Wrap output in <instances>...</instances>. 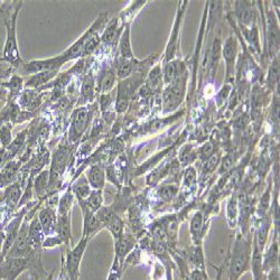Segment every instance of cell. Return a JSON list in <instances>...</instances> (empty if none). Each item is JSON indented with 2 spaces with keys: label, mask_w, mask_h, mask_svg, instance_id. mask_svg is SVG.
Instances as JSON below:
<instances>
[{
  "label": "cell",
  "mask_w": 280,
  "mask_h": 280,
  "mask_svg": "<svg viewBox=\"0 0 280 280\" xmlns=\"http://www.w3.org/2000/svg\"><path fill=\"white\" fill-rule=\"evenodd\" d=\"M89 110L85 108L77 109V110L73 114L72 118V125H71V139L76 140L80 138L83 132L87 129L89 125Z\"/></svg>",
  "instance_id": "obj_10"
},
{
  "label": "cell",
  "mask_w": 280,
  "mask_h": 280,
  "mask_svg": "<svg viewBox=\"0 0 280 280\" xmlns=\"http://www.w3.org/2000/svg\"><path fill=\"white\" fill-rule=\"evenodd\" d=\"M81 95L84 102H88L89 100H92L93 95H94V78L93 76L88 74L84 77L83 84H82V89H81Z\"/></svg>",
  "instance_id": "obj_26"
},
{
  "label": "cell",
  "mask_w": 280,
  "mask_h": 280,
  "mask_svg": "<svg viewBox=\"0 0 280 280\" xmlns=\"http://www.w3.org/2000/svg\"><path fill=\"white\" fill-rule=\"evenodd\" d=\"M28 230L29 225L27 223H24L19 229V232H18L13 247L10 248V250L7 253L8 258H23V255L29 251L32 246H30L29 242Z\"/></svg>",
  "instance_id": "obj_9"
},
{
  "label": "cell",
  "mask_w": 280,
  "mask_h": 280,
  "mask_svg": "<svg viewBox=\"0 0 280 280\" xmlns=\"http://www.w3.org/2000/svg\"><path fill=\"white\" fill-rule=\"evenodd\" d=\"M27 267L28 260L26 258H7L0 265V279L16 280L24 270L27 269Z\"/></svg>",
  "instance_id": "obj_6"
},
{
  "label": "cell",
  "mask_w": 280,
  "mask_h": 280,
  "mask_svg": "<svg viewBox=\"0 0 280 280\" xmlns=\"http://www.w3.org/2000/svg\"><path fill=\"white\" fill-rule=\"evenodd\" d=\"M13 138H11V126L10 125H4L0 128V143H2L3 147L6 148L10 146Z\"/></svg>",
  "instance_id": "obj_35"
},
{
  "label": "cell",
  "mask_w": 280,
  "mask_h": 280,
  "mask_svg": "<svg viewBox=\"0 0 280 280\" xmlns=\"http://www.w3.org/2000/svg\"><path fill=\"white\" fill-rule=\"evenodd\" d=\"M57 71H58V69L51 70V71H47V72H43V73H38V74H35L34 76L30 77L29 80L27 81L26 87H28V88H37V87H39V85L50 81L53 76H55Z\"/></svg>",
  "instance_id": "obj_24"
},
{
  "label": "cell",
  "mask_w": 280,
  "mask_h": 280,
  "mask_svg": "<svg viewBox=\"0 0 280 280\" xmlns=\"http://www.w3.org/2000/svg\"><path fill=\"white\" fill-rule=\"evenodd\" d=\"M133 245H135V239L132 236L123 234L120 238L115 239V253L119 258L124 259L131 250Z\"/></svg>",
  "instance_id": "obj_15"
},
{
  "label": "cell",
  "mask_w": 280,
  "mask_h": 280,
  "mask_svg": "<svg viewBox=\"0 0 280 280\" xmlns=\"http://www.w3.org/2000/svg\"><path fill=\"white\" fill-rule=\"evenodd\" d=\"M88 241L89 239L83 236L82 240L78 242V245L68 254L66 268H68V271L70 273V277L72 280H77L78 270H80V264L83 257V253L85 251V248H87Z\"/></svg>",
  "instance_id": "obj_8"
},
{
  "label": "cell",
  "mask_w": 280,
  "mask_h": 280,
  "mask_svg": "<svg viewBox=\"0 0 280 280\" xmlns=\"http://www.w3.org/2000/svg\"><path fill=\"white\" fill-rule=\"evenodd\" d=\"M278 259H279V254H278V247L277 243L273 242L271 247L268 250L267 254L265 255V259L263 260V269L266 272H269L272 270L273 268L278 267Z\"/></svg>",
  "instance_id": "obj_18"
},
{
  "label": "cell",
  "mask_w": 280,
  "mask_h": 280,
  "mask_svg": "<svg viewBox=\"0 0 280 280\" xmlns=\"http://www.w3.org/2000/svg\"><path fill=\"white\" fill-rule=\"evenodd\" d=\"M22 85H23L22 77H19V76H13V77H11V80L9 81V84H8L10 95L11 96L18 95V93H19V91L22 89Z\"/></svg>",
  "instance_id": "obj_37"
},
{
  "label": "cell",
  "mask_w": 280,
  "mask_h": 280,
  "mask_svg": "<svg viewBox=\"0 0 280 280\" xmlns=\"http://www.w3.org/2000/svg\"><path fill=\"white\" fill-rule=\"evenodd\" d=\"M115 73L112 70H108L103 73L100 78V90L102 92H109L114 85Z\"/></svg>",
  "instance_id": "obj_31"
},
{
  "label": "cell",
  "mask_w": 280,
  "mask_h": 280,
  "mask_svg": "<svg viewBox=\"0 0 280 280\" xmlns=\"http://www.w3.org/2000/svg\"><path fill=\"white\" fill-rule=\"evenodd\" d=\"M251 248L249 242L238 236L230 261V280H239L250 265Z\"/></svg>",
  "instance_id": "obj_1"
},
{
  "label": "cell",
  "mask_w": 280,
  "mask_h": 280,
  "mask_svg": "<svg viewBox=\"0 0 280 280\" xmlns=\"http://www.w3.org/2000/svg\"><path fill=\"white\" fill-rule=\"evenodd\" d=\"M117 28H118V19H113L110 24H109L105 32H103L101 39L106 43H111L115 38V35H117Z\"/></svg>",
  "instance_id": "obj_34"
},
{
  "label": "cell",
  "mask_w": 280,
  "mask_h": 280,
  "mask_svg": "<svg viewBox=\"0 0 280 280\" xmlns=\"http://www.w3.org/2000/svg\"><path fill=\"white\" fill-rule=\"evenodd\" d=\"M178 188L174 186V185H167V186H163L159 188V191H158V194H159V196L164 199V201H170L172 198H174L176 196V194H177Z\"/></svg>",
  "instance_id": "obj_36"
},
{
  "label": "cell",
  "mask_w": 280,
  "mask_h": 280,
  "mask_svg": "<svg viewBox=\"0 0 280 280\" xmlns=\"http://www.w3.org/2000/svg\"><path fill=\"white\" fill-rule=\"evenodd\" d=\"M254 11L248 2H236V16L242 25H249L253 19Z\"/></svg>",
  "instance_id": "obj_16"
},
{
  "label": "cell",
  "mask_w": 280,
  "mask_h": 280,
  "mask_svg": "<svg viewBox=\"0 0 280 280\" xmlns=\"http://www.w3.org/2000/svg\"><path fill=\"white\" fill-rule=\"evenodd\" d=\"M68 156H69V151L66 148L57 149L55 155H54L52 170L54 173H55V176H58L61 173L63 172L65 163H66V161H68Z\"/></svg>",
  "instance_id": "obj_22"
},
{
  "label": "cell",
  "mask_w": 280,
  "mask_h": 280,
  "mask_svg": "<svg viewBox=\"0 0 280 280\" xmlns=\"http://www.w3.org/2000/svg\"><path fill=\"white\" fill-rule=\"evenodd\" d=\"M48 178H50V174H48V172H46V170H45V172H42L37 176V178H36V181H35V192L38 196H42L43 194L45 193V190H46V187L48 185Z\"/></svg>",
  "instance_id": "obj_33"
},
{
  "label": "cell",
  "mask_w": 280,
  "mask_h": 280,
  "mask_svg": "<svg viewBox=\"0 0 280 280\" xmlns=\"http://www.w3.org/2000/svg\"><path fill=\"white\" fill-rule=\"evenodd\" d=\"M218 163V156H212V157H210L209 158V161H208V163H206V167H205V169L206 170H208V172H212V170L213 169H214L215 168V166H216V164Z\"/></svg>",
  "instance_id": "obj_42"
},
{
  "label": "cell",
  "mask_w": 280,
  "mask_h": 280,
  "mask_svg": "<svg viewBox=\"0 0 280 280\" xmlns=\"http://www.w3.org/2000/svg\"><path fill=\"white\" fill-rule=\"evenodd\" d=\"M99 43H100V37H98V36H96V34H94L92 37H91L88 42H87V44H85L84 46V50L82 52V55L83 56H87L89 55V54L92 53L96 46L99 45Z\"/></svg>",
  "instance_id": "obj_38"
},
{
  "label": "cell",
  "mask_w": 280,
  "mask_h": 280,
  "mask_svg": "<svg viewBox=\"0 0 280 280\" xmlns=\"http://www.w3.org/2000/svg\"><path fill=\"white\" fill-rule=\"evenodd\" d=\"M64 63L62 55H59L55 58H47V59H38L32 61L27 64L24 65L23 73L24 74H38V73L47 72L51 70L59 69V66Z\"/></svg>",
  "instance_id": "obj_7"
},
{
  "label": "cell",
  "mask_w": 280,
  "mask_h": 280,
  "mask_svg": "<svg viewBox=\"0 0 280 280\" xmlns=\"http://www.w3.org/2000/svg\"><path fill=\"white\" fill-rule=\"evenodd\" d=\"M0 280H2V279H0Z\"/></svg>",
  "instance_id": "obj_47"
},
{
  "label": "cell",
  "mask_w": 280,
  "mask_h": 280,
  "mask_svg": "<svg viewBox=\"0 0 280 280\" xmlns=\"http://www.w3.org/2000/svg\"><path fill=\"white\" fill-rule=\"evenodd\" d=\"M73 190H74L75 195L78 198V202L80 203L85 202V199L89 197L90 193H91L89 183L87 179H84V178L78 181L74 185V187H73Z\"/></svg>",
  "instance_id": "obj_27"
},
{
  "label": "cell",
  "mask_w": 280,
  "mask_h": 280,
  "mask_svg": "<svg viewBox=\"0 0 280 280\" xmlns=\"http://www.w3.org/2000/svg\"><path fill=\"white\" fill-rule=\"evenodd\" d=\"M236 55V43L233 37H229L224 43V47H223V57L227 62V69L228 72L230 71L231 68H233L234 64V59Z\"/></svg>",
  "instance_id": "obj_17"
},
{
  "label": "cell",
  "mask_w": 280,
  "mask_h": 280,
  "mask_svg": "<svg viewBox=\"0 0 280 280\" xmlns=\"http://www.w3.org/2000/svg\"><path fill=\"white\" fill-rule=\"evenodd\" d=\"M212 151H213V148H212V146L210 144L204 145V147L201 149L199 155H201V157L203 158V159H206V158H210Z\"/></svg>",
  "instance_id": "obj_43"
},
{
  "label": "cell",
  "mask_w": 280,
  "mask_h": 280,
  "mask_svg": "<svg viewBox=\"0 0 280 280\" xmlns=\"http://www.w3.org/2000/svg\"><path fill=\"white\" fill-rule=\"evenodd\" d=\"M38 220L42 225V229L44 231V233L51 232L54 229H56V214L55 211L51 208H47L42 210L39 212Z\"/></svg>",
  "instance_id": "obj_11"
},
{
  "label": "cell",
  "mask_w": 280,
  "mask_h": 280,
  "mask_svg": "<svg viewBox=\"0 0 280 280\" xmlns=\"http://www.w3.org/2000/svg\"><path fill=\"white\" fill-rule=\"evenodd\" d=\"M103 202V196H102V191L101 190H95L90 193L89 197L85 199V202L80 203L81 208H87L91 212L96 213Z\"/></svg>",
  "instance_id": "obj_19"
},
{
  "label": "cell",
  "mask_w": 280,
  "mask_h": 280,
  "mask_svg": "<svg viewBox=\"0 0 280 280\" xmlns=\"http://www.w3.org/2000/svg\"><path fill=\"white\" fill-rule=\"evenodd\" d=\"M202 224H203V216L202 213L197 212L195 215L193 216L192 221H191V234L193 240L197 243L201 236V230H202Z\"/></svg>",
  "instance_id": "obj_30"
},
{
  "label": "cell",
  "mask_w": 280,
  "mask_h": 280,
  "mask_svg": "<svg viewBox=\"0 0 280 280\" xmlns=\"http://www.w3.org/2000/svg\"><path fill=\"white\" fill-rule=\"evenodd\" d=\"M132 70H133L132 59H126L120 57L117 65V74L115 75L121 78V80H124V78H127L131 74Z\"/></svg>",
  "instance_id": "obj_29"
},
{
  "label": "cell",
  "mask_w": 280,
  "mask_h": 280,
  "mask_svg": "<svg viewBox=\"0 0 280 280\" xmlns=\"http://www.w3.org/2000/svg\"><path fill=\"white\" fill-rule=\"evenodd\" d=\"M120 55L121 58H126V59H132L133 58V54H132V48L130 44V30L129 26H127L125 29V32L123 33V36H121L120 39Z\"/></svg>",
  "instance_id": "obj_21"
},
{
  "label": "cell",
  "mask_w": 280,
  "mask_h": 280,
  "mask_svg": "<svg viewBox=\"0 0 280 280\" xmlns=\"http://www.w3.org/2000/svg\"><path fill=\"white\" fill-rule=\"evenodd\" d=\"M19 8H17L14 14L11 15L9 19H6V28H7V37L4 47V59L10 62L11 64H16L21 62L19 51L17 45V35H16V19Z\"/></svg>",
  "instance_id": "obj_2"
},
{
  "label": "cell",
  "mask_w": 280,
  "mask_h": 280,
  "mask_svg": "<svg viewBox=\"0 0 280 280\" xmlns=\"http://www.w3.org/2000/svg\"><path fill=\"white\" fill-rule=\"evenodd\" d=\"M95 214L103 227L109 229L113 234L114 239H118L124 234V222L110 208H100Z\"/></svg>",
  "instance_id": "obj_5"
},
{
  "label": "cell",
  "mask_w": 280,
  "mask_h": 280,
  "mask_svg": "<svg viewBox=\"0 0 280 280\" xmlns=\"http://www.w3.org/2000/svg\"><path fill=\"white\" fill-rule=\"evenodd\" d=\"M268 41H269L270 48L273 51H277L279 48V29L273 17H269L268 21Z\"/></svg>",
  "instance_id": "obj_23"
},
{
  "label": "cell",
  "mask_w": 280,
  "mask_h": 280,
  "mask_svg": "<svg viewBox=\"0 0 280 280\" xmlns=\"http://www.w3.org/2000/svg\"><path fill=\"white\" fill-rule=\"evenodd\" d=\"M72 204H73V195L70 191H68L59 199L58 214L64 215V214H68V213H70Z\"/></svg>",
  "instance_id": "obj_32"
},
{
  "label": "cell",
  "mask_w": 280,
  "mask_h": 280,
  "mask_svg": "<svg viewBox=\"0 0 280 280\" xmlns=\"http://www.w3.org/2000/svg\"><path fill=\"white\" fill-rule=\"evenodd\" d=\"M105 19H106V14H103L98 18V19L95 21V23L93 24L92 27L89 28L87 32L83 34L82 37L78 39L77 42H75V44L73 45L72 47H70L69 50L63 54L62 57L64 59V62L82 55V52L84 50L85 44H87V42L96 33V30L99 29V27L102 26V24H103V22H105Z\"/></svg>",
  "instance_id": "obj_4"
},
{
  "label": "cell",
  "mask_w": 280,
  "mask_h": 280,
  "mask_svg": "<svg viewBox=\"0 0 280 280\" xmlns=\"http://www.w3.org/2000/svg\"><path fill=\"white\" fill-rule=\"evenodd\" d=\"M46 280H53V273H51L50 277H48Z\"/></svg>",
  "instance_id": "obj_46"
},
{
  "label": "cell",
  "mask_w": 280,
  "mask_h": 280,
  "mask_svg": "<svg viewBox=\"0 0 280 280\" xmlns=\"http://www.w3.org/2000/svg\"><path fill=\"white\" fill-rule=\"evenodd\" d=\"M7 158H8V153H6V150L4 148L0 149V168L4 166V164L6 163V161H7Z\"/></svg>",
  "instance_id": "obj_45"
},
{
  "label": "cell",
  "mask_w": 280,
  "mask_h": 280,
  "mask_svg": "<svg viewBox=\"0 0 280 280\" xmlns=\"http://www.w3.org/2000/svg\"><path fill=\"white\" fill-rule=\"evenodd\" d=\"M268 280H279V267L273 268L272 270L269 271Z\"/></svg>",
  "instance_id": "obj_44"
},
{
  "label": "cell",
  "mask_w": 280,
  "mask_h": 280,
  "mask_svg": "<svg viewBox=\"0 0 280 280\" xmlns=\"http://www.w3.org/2000/svg\"><path fill=\"white\" fill-rule=\"evenodd\" d=\"M43 233H44V231H43V229H42L39 220L38 218H34L32 223L29 224V230H28L30 246H33L35 248L38 247L41 245L42 239H43Z\"/></svg>",
  "instance_id": "obj_20"
},
{
  "label": "cell",
  "mask_w": 280,
  "mask_h": 280,
  "mask_svg": "<svg viewBox=\"0 0 280 280\" xmlns=\"http://www.w3.org/2000/svg\"><path fill=\"white\" fill-rule=\"evenodd\" d=\"M183 70H184V65L178 62V61L168 62L165 65V68H164V81L168 84L172 83L179 75H182Z\"/></svg>",
  "instance_id": "obj_14"
},
{
  "label": "cell",
  "mask_w": 280,
  "mask_h": 280,
  "mask_svg": "<svg viewBox=\"0 0 280 280\" xmlns=\"http://www.w3.org/2000/svg\"><path fill=\"white\" fill-rule=\"evenodd\" d=\"M278 78H279V65L277 61H275L269 71V80L272 84H276Z\"/></svg>",
  "instance_id": "obj_40"
},
{
  "label": "cell",
  "mask_w": 280,
  "mask_h": 280,
  "mask_svg": "<svg viewBox=\"0 0 280 280\" xmlns=\"http://www.w3.org/2000/svg\"><path fill=\"white\" fill-rule=\"evenodd\" d=\"M22 196V191L21 186L18 184H14L7 188V191L5 192V199L8 205L15 206L18 204V201H19Z\"/></svg>",
  "instance_id": "obj_28"
},
{
  "label": "cell",
  "mask_w": 280,
  "mask_h": 280,
  "mask_svg": "<svg viewBox=\"0 0 280 280\" xmlns=\"http://www.w3.org/2000/svg\"><path fill=\"white\" fill-rule=\"evenodd\" d=\"M195 182V170L193 168H188L185 174V183L187 185H191Z\"/></svg>",
  "instance_id": "obj_41"
},
{
  "label": "cell",
  "mask_w": 280,
  "mask_h": 280,
  "mask_svg": "<svg viewBox=\"0 0 280 280\" xmlns=\"http://www.w3.org/2000/svg\"><path fill=\"white\" fill-rule=\"evenodd\" d=\"M106 176L105 172L100 166H92L88 172V183L95 190H102L105 186Z\"/></svg>",
  "instance_id": "obj_13"
},
{
  "label": "cell",
  "mask_w": 280,
  "mask_h": 280,
  "mask_svg": "<svg viewBox=\"0 0 280 280\" xmlns=\"http://www.w3.org/2000/svg\"><path fill=\"white\" fill-rule=\"evenodd\" d=\"M182 75H179L172 83H169V87L164 92L163 100L165 111H172L173 109L179 105L183 99L185 90V76Z\"/></svg>",
  "instance_id": "obj_3"
},
{
  "label": "cell",
  "mask_w": 280,
  "mask_h": 280,
  "mask_svg": "<svg viewBox=\"0 0 280 280\" xmlns=\"http://www.w3.org/2000/svg\"><path fill=\"white\" fill-rule=\"evenodd\" d=\"M183 15V11H181V15L178 13V17L176 19V23L174 25V30L173 34L170 36V41L169 44L167 46V53H166V62H169L170 59L173 58L175 51H176V43H177V35H178V29H179V24H181V17Z\"/></svg>",
  "instance_id": "obj_25"
},
{
  "label": "cell",
  "mask_w": 280,
  "mask_h": 280,
  "mask_svg": "<svg viewBox=\"0 0 280 280\" xmlns=\"http://www.w3.org/2000/svg\"><path fill=\"white\" fill-rule=\"evenodd\" d=\"M162 81V72L159 66H156V68L150 72L149 74V83L153 85V88H157L161 85Z\"/></svg>",
  "instance_id": "obj_39"
},
{
  "label": "cell",
  "mask_w": 280,
  "mask_h": 280,
  "mask_svg": "<svg viewBox=\"0 0 280 280\" xmlns=\"http://www.w3.org/2000/svg\"><path fill=\"white\" fill-rule=\"evenodd\" d=\"M57 236L62 240V242L69 243L71 239V217L70 213L64 215H59L56 222Z\"/></svg>",
  "instance_id": "obj_12"
}]
</instances>
